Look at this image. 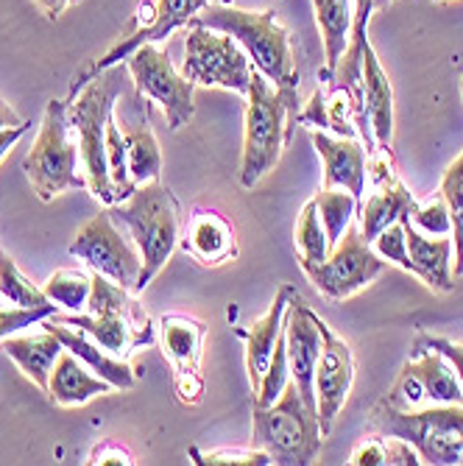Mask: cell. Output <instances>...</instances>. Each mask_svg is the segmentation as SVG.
I'll return each instance as SVG.
<instances>
[{
	"instance_id": "1",
	"label": "cell",
	"mask_w": 463,
	"mask_h": 466,
	"mask_svg": "<svg viewBox=\"0 0 463 466\" xmlns=\"http://www.w3.org/2000/svg\"><path fill=\"white\" fill-rule=\"evenodd\" d=\"M299 90L302 81L274 84L251 67V81L246 93V123H243V151H240V185L251 190L271 174L282 151L290 146L299 126Z\"/></svg>"
},
{
	"instance_id": "2",
	"label": "cell",
	"mask_w": 463,
	"mask_h": 466,
	"mask_svg": "<svg viewBox=\"0 0 463 466\" xmlns=\"http://www.w3.org/2000/svg\"><path fill=\"white\" fill-rule=\"evenodd\" d=\"M123 98V65H112L96 73L84 87L67 101V117L73 137L81 151V167L87 177V190L101 204H117L115 185L106 162V123Z\"/></svg>"
},
{
	"instance_id": "3",
	"label": "cell",
	"mask_w": 463,
	"mask_h": 466,
	"mask_svg": "<svg viewBox=\"0 0 463 466\" xmlns=\"http://www.w3.org/2000/svg\"><path fill=\"white\" fill-rule=\"evenodd\" d=\"M109 213L135 238V246L143 258L135 293H143L148 282L165 268V263L171 260L174 248L182 240V207L174 190L156 179L140 185L126 201L112 204Z\"/></svg>"
},
{
	"instance_id": "4",
	"label": "cell",
	"mask_w": 463,
	"mask_h": 466,
	"mask_svg": "<svg viewBox=\"0 0 463 466\" xmlns=\"http://www.w3.org/2000/svg\"><path fill=\"white\" fill-rule=\"evenodd\" d=\"M366 433L405 439L418 452L422 463L463 466V405L402 410L380 400L368 413Z\"/></svg>"
},
{
	"instance_id": "5",
	"label": "cell",
	"mask_w": 463,
	"mask_h": 466,
	"mask_svg": "<svg viewBox=\"0 0 463 466\" xmlns=\"http://www.w3.org/2000/svg\"><path fill=\"white\" fill-rule=\"evenodd\" d=\"M190 23L206 25L224 31L240 42V48L255 62V67L274 84H293L302 81L297 70V56H293V42L287 28L277 20L274 9L266 12H251V9H237L229 4H209L201 15H196Z\"/></svg>"
},
{
	"instance_id": "6",
	"label": "cell",
	"mask_w": 463,
	"mask_h": 466,
	"mask_svg": "<svg viewBox=\"0 0 463 466\" xmlns=\"http://www.w3.org/2000/svg\"><path fill=\"white\" fill-rule=\"evenodd\" d=\"M23 171L39 201H54L65 190L87 187V177H84L81 167V151L67 117V101L45 104L39 135L28 157L23 159Z\"/></svg>"
},
{
	"instance_id": "7",
	"label": "cell",
	"mask_w": 463,
	"mask_h": 466,
	"mask_svg": "<svg viewBox=\"0 0 463 466\" xmlns=\"http://www.w3.org/2000/svg\"><path fill=\"white\" fill-rule=\"evenodd\" d=\"M324 436L313 408L302 400L293 380L271 405H255V447L279 466L316 463Z\"/></svg>"
},
{
	"instance_id": "8",
	"label": "cell",
	"mask_w": 463,
	"mask_h": 466,
	"mask_svg": "<svg viewBox=\"0 0 463 466\" xmlns=\"http://www.w3.org/2000/svg\"><path fill=\"white\" fill-rule=\"evenodd\" d=\"M182 76L196 87H221L246 96L251 81V59L235 36L190 23L185 36Z\"/></svg>"
},
{
	"instance_id": "9",
	"label": "cell",
	"mask_w": 463,
	"mask_h": 466,
	"mask_svg": "<svg viewBox=\"0 0 463 466\" xmlns=\"http://www.w3.org/2000/svg\"><path fill=\"white\" fill-rule=\"evenodd\" d=\"M388 268V260L371 248L363 238L357 218L347 227L344 238L329 248V254L316 266H302L316 290L329 302H344L349 296L368 288L377 277Z\"/></svg>"
},
{
	"instance_id": "10",
	"label": "cell",
	"mask_w": 463,
	"mask_h": 466,
	"mask_svg": "<svg viewBox=\"0 0 463 466\" xmlns=\"http://www.w3.org/2000/svg\"><path fill=\"white\" fill-rule=\"evenodd\" d=\"M126 70L132 73L135 90L140 98L154 101L167 120V129L179 132L196 115L193 93L196 84L182 76V70L174 67L167 51H162L156 42H143L126 56Z\"/></svg>"
},
{
	"instance_id": "11",
	"label": "cell",
	"mask_w": 463,
	"mask_h": 466,
	"mask_svg": "<svg viewBox=\"0 0 463 466\" xmlns=\"http://www.w3.org/2000/svg\"><path fill=\"white\" fill-rule=\"evenodd\" d=\"M383 400L402 410L428 405H463V386L452 363L441 352L413 344L410 360L402 366L399 380Z\"/></svg>"
},
{
	"instance_id": "12",
	"label": "cell",
	"mask_w": 463,
	"mask_h": 466,
	"mask_svg": "<svg viewBox=\"0 0 463 466\" xmlns=\"http://www.w3.org/2000/svg\"><path fill=\"white\" fill-rule=\"evenodd\" d=\"M70 254L78 258L84 266H90L93 271L109 277L120 288H129L135 293V285H137V277L143 268V258H140L137 246L126 240L123 232L115 227V218L109 209L93 216L75 232V238L70 243Z\"/></svg>"
},
{
	"instance_id": "13",
	"label": "cell",
	"mask_w": 463,
	"mask_h": 466,
	"mask_svg": "<svg viewBox=\"0 0 463 466\" xmlns=\"http://www.w3.org/2000/svg\"><path fill=\"white\" fill-rule=\"evenodd\" d=\"M368 177L374 182V190L368 198H360L357 207V224L363 238L371 243L386 227L410 218L416 198L405 187V182L397 174V162L388 148H374L368 154Z\"/></svg>"
},
{
	"instance_id": "14",
	"label": "cell",
	"mask_w": 463,
	"mask_h": 466,
	"mask_svg": "<svg viewBox=\"0 0 463 466\" xmlns=\"http://www.w3.org/2000/svg\"><path fill=\"white\" fill-rule=\"evenodd\" d=\"M159 338H162V352L174 363L176 397L187 405H198L204 394L201 358H204L206 324L185 313H167L159 319Z\"/></svg>"
},
{
	"instance_id": "15",
	"label": "cell",
	"mask_w": 463,
	"mask_h": 466,
	"mask_svg": "<svg viewBox=\"0 0 463 466\" xmlns=\"http://www.w3.org/2000/svg\"><path fill=\"white\" fill-rule=\"evenodd\" d=\"M209 4H216V0H156L154 4V12L148 17V23H143L140 28L126 34L115 48H109L101 59H96L90 67H84L78 76H73V84H70V93L67 98H73L84 84H87L96 73L112 67V65H123L126 56H129L135 48H140L143 42H162L165 36H171L176 28L182 25H190V20L196 15H201Z\"/></svg>"
},
{
	"instance_id": "16",
	"label": "cell",
	"mask_w": 463,
	"mask_h": 466,
	"mask_svg": "<svg viewBox=\"0 0 463 466\" xmlns=\"http://www.w3.org/2000/svg\"><path fill=\"white\" fill-rule=\"evenodd\" d=\"M282 338H285L290 380L297 383V389H299L302 400L307 402V408L316 410L313 377H316V363H318V355H321V347H324V335H321V316H316L310 310V305L302 299L299 293H293L287 308H285Z\"/></svg>"
},
{
	"instance_id": "17",
	"label": "cell",
	"mask_w": 463,
	"mask_h": 466,
	"mask_svg": "<svg viewBox=\"0 0 463 466\" xmlns=\"http://www.w3.org/2000/svg\"><path fill=\"white\" fill-rule=\"evenodd\" d=\"M321 335H324V347L316 363L313 389H316V416L321 425V436L327 439L332 433L335 419H338V413L349 400L355 383V355L344 338H338L327 327V321H321Z\"/></svg>"
},
{
	"instance_id": "18",
	"label": "cell",
	"mask_w": 463,
	"mask_h": 466,
	"mask_svg": "<svg viewBox=\"0 0 463 466\" xmlns=\"http://www.w3.org/2000/svg\"><path fill=\"white\" fill-rule=\"evenodd\" d=\"M54 321L78 327L81 332H87L96 344H101L106 352H112L115 358H129L132 352H137L140 347L154 344V327L148 313L140 308L135 313H67V316H51Z\"/></svg>"
},
{
	"instance_id": "19",
	"label": "cell",
	"mask_w": 463,
	"mask_h": 466,
	"mask_svg": "<svg viewBox=\"0 0 463 466\" xmlns=\"http://www.w3.org/2000/svg\"><path fill=\"white\" fill-rule=\"evenodd\" d=\"M310 140L324 162V187H344L360 201L368 177V148L357 137H338L324 129H313Z\"/></svg>"
},
{
	"instance_id": "20",
	"label": "cell",
	"mask_w": 463,
	"mask_h": 466,
	"mask_svg": "<svg viewBox=\"0 0 463 466\" xmlns=\"http://www.w3.org/2000/svg\"><path fill=\"white\" fill-rule=\"evenodd\" d=\"M39 324H42V329L54 332L67 352H73L75 358H81V360L87 363L101 380H106V383H109L112 389H123V391L135 389V383H137V371H135L129 363H126L123 358L106 355V350H104L101 344H96L87 332H81L78 327H70V324H62V321H54L51 316H48V319H42Z\"/></svg>"
},
{
	"instance_id": "21",
	"label": "cell",
	"mask_w": 463,
	"mask_h": 466,
	"mask_svg": "<svg viewBox=\"0 0 463 466\" xmlns=\"http://www.w3.org/2000/svg\"><path fill=\"white\" fill-rule=\"evenodd\" d=\"M293 293H297V290H293V285L282 282L277 288V296H274L268 313L251 324V329H237V335L246 341V371H248V386H251V391H255V394H257L260 380H263V374H266V369L271 363L277 338L282 335L285 308H287Z\"/></svg>"
},
{
	"instance_id": "22",
	"label": "cell",
	"mask_w": 463,
	"mask_h": 466,
	"mask_svg": "<svg viewBox=\"0 0 463 466\" xmlns=\"http://www.w3.org/2000/svg\"><path fill=\"white\" fill-rule=\"evenodd\" d=\"M182 248L201 266H224L237 258L235 227L224 216L213 213V209H198L187 221Z\"/></svg>"
},
{
	"instance_id": "23",
	"label": "cell",
	"mask_w": 463,
	"mask_h": 466,
	"mask_svg": "<svg viewBox=\"0 0 463 466\" xmlns=\"http://www.w3.org/2000/svg\"><path fill=\"white\" fill-rule=\"evenodd\" d=\"M405 227V240H408V254L413 263V277L422 279L428 288L438 290V293H449L455 288V277H452V235H425L418 232L410 218L402 221Z\"/></svg>"
},
{
	"instance_id": "24",
	"label": "cell",
	"mask_w": 463,
	"mask_h": 466,
	"mask_svg": "<svg viewBox=\"0 0 463 466\" xmlns=\"http://www.w3.org/2000/svg\"><path fill=\"white\" fill-rule=\"evenodd\" d=\"M363 109L377 148H388L394 140V87L377 59L371 42L363 48Z\"/></svg>"
},
{
	"instance_id": "25",
	"label": "cell",
	"mask_w": 463,
	"mask_h": 466,
	"mask_svg": "<svg viewBox=\"0 0 463 466\" xmlns=\"http://www.w3.org/2000/svg\"><path fill=\"white\" fill-rule=\"evenodd\" d=\"M109 391H112V386L106 380H101L81 358L62 350V355L56 358L54 371H51V383H48L51 402H56L62 408H78V405L90 402L96 397H104Z\"/></svg>"
},
{
	"instance_id": "26",
	"label": "cell",
	"mask_w": 463,
	"mask_h": 466,
	"mask_svg": "<svg viewBox=\"0 0 463 466\" xmlns=\"http://www.w3.org/2000/svg\"><path fill=\"white\" fill-rule=\"evenodd\" d=\"M0 350L20 366L28 380H34L42 391H48L54 363L65 347L54 332L42 329L39 335H9L0 341Z\"/></svg>"
},
{
	"instance_id": "27",
	"label": "cell",
	"mask_w": 463,
	"mask_h": 466,
	"mask_svg": "<svg viewBox=\"0 0 463 466\" xmlns=\"http://www.w3.org/2000/svg\"><path fill=\"white\" fill-rule=\"evenodd\" d=\"M313 12H316V23H318L321 42H324V67L318 70V78L329 84L335 76V67H338L347 51L355 9H352V0H313Z\"/></svg>"
},
{
	"instance_id": "28",
	"label": "cell",
	"mask_w": 463,
	"mask_h": 466,
	"mask_svg": "<svg viewBox=\"0 0 463 466\" xmlns=\"http://www.w3.org/2000/svg\"><path fill=\"white\" fill-rule=\"evenodd\" d=\"M123 132V143H126V165H129V179L140 187L146 182H156L162 174V154H159V143L151 132L148 115H143L137 123H132L129 129Z\"/></svg>"
},
{
	"instance_id": "29",
	"label": "cell",
	"mask_w": 463,
	"mask_h": 466,
	"mask_svg": "<svg viewBox=\"0 0 463 466\" xmlns=\"http://www.w3.org/2000/svg\"><path fill=\"white\" fill-rule=\"evenodd\" d=\"M316 207H318V216H321V227L327 235V246L332 248L338 243L347 232V227L357 218V207L360 201L344 190V187H321L316 196Z\"/></svg>"
},
{
	"instance_id": "30",
	"label": "cell",
	"mask_w": 463,
	"mask_h": 466,
	"mask_svg": "<svg viewBox=\"0 0 463 466\" xmlns=\"http://www.w3.org/2000/svg\"><path fill=\"white\" fill-rule=\"evenodd\" d=\"M42 290H45V296L54 305H59L70 313H81V310H87V299L93 290V274H87L84 268H59L56 274L48 277Z\"/></svg>"
},
{
	"instance_id": "31",
	"label": "cell",
	"mask_w": 463,
	"mask_h": 466,
	"mask_svg": "<svg viewBox=\"0 0 463 466\" xmlns=\"http://www.w3.org/2000/svg\"><path fill=\"white\" fill-rule=\"evenodd\" d=\"M0 296L6 302H12L15 308H48L54 305L45 290L39 285H34L15 263V258L9 251L0 248Z\"/></svg>"
},
{
	"instance_id": "32",
	"label": "cell",
	"mask_w": 463,
	"mask_h": 466,
	"mask_svg": "<svg viewBox=\"0 0 463 466\" xmlns=\"http://www.w3.org/2000/svg\"><path fill=\"white\" fill-rule=\"evenodd\" d=\"M297 248H299V266H316V263H321L327 254H329V246H327V235H324V227H321V216H318L316 198H310L305 204L302 216H299V224H297Z\"/></svg>"
},
{
	"instance_id": "33",
	"label": "cell",
	"mask_w": 463,
	"mask_h": 466,
	"mask_svg": "<svg viewBox=\"0 0 463 466\" xmlns=\"http://www.w3.org/2000/svg\"><path fill=\"white\" fill-rule=\"evenodd\" d=\"M109 310L135 313V310H140V305L132 299L129 288H120L109 277L93 271V290H90V299H87V313H109Z\"/></svg>"
},
{
	"instance_id": "34",
	"label": "cell",
	"mask_w": 463,
	"mask_h": 466,
	"mask_svg": "<svg viewBox=\"0 0 463 466\" xmlns=\"http://www.w3.org/2000/svg\"><path fill=\"white\" fill-rule=\"evenodd\" d=\"M410 224L425 232V235H452V216H449V207H447V198L438 193L428 201H416L413 213H410Z\"/></svg>"
},
{
	"instance_id": "35",
	"label": "cell",
	"mask_w": 463,
	"mask_h": 466,
	"mask_svg": "<svg viewBox=\"0 0 463 466\" xmlns=\"http://www.w3.org/2000/svg\"><path fill=\"white\" fill-rule=\"evenodd\" d=\"M290 380V369H287V352H285V338L279 335L277 338V347H274V355H271V363L260 380V389H257V397H255V405H271L279 400V394L285 391Z\"/></svg>"
},
{
	"instance_id": "36",
	"label": "cell",
	"mask_w": 463,
	"mask_h": 466,
	"mask_svg": "<svg viewBox=\"0 0 463 466\" xmlns=\"http://www.w3.org/2000/svg\"><path fill=\"white\" fill-rule=\"evenodd\" d=\"M371 248L380 254L383 260H388V266H399L402 271L413 274V263H410V254H408V240H405L402 221L386 227L380 235L371 240Z\"/></svg>"
},
{
	"instance_id": "37",
	"label": "cell",
	"mask_w": 463,
	"mask_h": 466,
	"mask_svg": "<svg viewBox=\"0 0 463 466\" xmlns=\"http://www.w3.org/2000/svg\"><path fill=\"white\" fill-rule=\"evenodd\" d=\"M190 455L196 458V463H204V466H271V455L266 450H213V452H201V450H190Z\"/></svg>"
},
{
	"instance_id": "38",
	"label": "cell",
	"mask_w": 463,
	"mask_h": 466,
	"mask_svg": "<svg viewBox=\"0 0 463 466\" xmlns=\"http://www.w3.org/2000/svg\"><path fill=\"white\" fill-rule=\"evenodd\" d=\"M56 313V305L48 308H0V341L31 324H39L42 319H48Z\"/></svg>"
},
{
	"instance_id": "39",
	"label": "cell",
	"mask_w": 463,
	"mask_h": 466,
	"mask_svg": "<svg viewBox=\"0 0 463 466\" xmlns=\"http://www.w3.org/2000/svg\"><path fill=\"white\" fill-rule=\"evenodd\" d=\"M413 344H422V347H430V350L441 352L452 363V369H455V374L460 380V386H463V344H455V341H449V338L428 335V332H418Z\"/></svg>"
},
{
	"instance_id": "40",
	"label": "cell",
	"mask_w": 463,
	"mask_h": 466,
	"mask_svg": "<svg viewBox=\"0 0 463 466\" xmlns=\"http://www.w3.org/2000/svg\"><path fill=\"white\" fill-rule=\"evenodd\" d=\"M28 132V123L20 120L6 104H0V159L9 154V148Z\"/></svg>"
},
{
	"instance_id": "41",
	"label": "cell",
	"mask_w": 463,
	"mask_h": 466,
	"mask_svg": "<svg viewBox=\"0 0 463 466\" xmlns=\"http://www.w3.org/2000/svg\"><path fill=\"white\" fill-rule=\"evenodd\" d=\"M90 463H135V461H132V455L126 452V450H120L117 444L106 441V444H101L93 452V461Z\"/></svg>"
},
{
	"instance_id": "42",
	"label": "cell",
	"mask_w": 463,
	"mask_h": 466,
	"mask_svg": "<svg viewBox=\"0 0 463 466\" xmlns=\"http://www.w3.org/2000/svg\"><path fill=\"white\" fill-rule=\"evenodd\" d=\"M34 4L42 9V15H45L48 20H59L65 15V9L70 4H78V0H34Z\"/></svg>"
},
{
	"instance_id": "43",
	"label": "cell",
	"mask_w": 463,
	"mask_h": 466,
	"mask_svg": "<svg viewBox=\"0 0 463 466\" xmlns=\"http://www.w3.org/2000/svg\"><path fill=\"white\" fill-rule=\"evenodd\" d=\"M452 246H455V268H452V277H463V221L452 227Z\"/></svg>"
},
{
	"instance_id": "44",
	"label": "cell",
	"mask_w": 463,
	"mask_h": 466,
	"mask_svg": "<svg viewBox=\"0 0 463 466\" xmlns=\"http://www.w3.org/2000/svg\"><path fill=\"white\" fill-rule=\"evenodd\" d=\"M391 4H394V0H374V12L377 9H388Z\"/></svg>"
},
{
	"instance_id": "45",
	"label": "cell",
	"mask_w": 463,
	"mask_h": 466,
	"mask_svg": "<svg viewBox=\"0 0 463 466\" xmlns=\"http://www.w3.org/2000/svg\"><path fill=\"white\" fill-rule=\"evenodd\" d=\"M137 4H140V6H146V4H151V0H137Z\"/></svg>"
},
{
	"instance_id": "46",
	"label": "cell",
	"mask_w": 463,
	"mask_h": 466,
	"mask_svg": "<svg viewBox=\"0 0 463 466\" xmlns=\"http://www.w3.org/2000/svg\"><path fill=\"white\" fill-rule=\"evenodd\" d=\"M460 96H463V78H460Z\"/></svg>"
}]
</instances>
